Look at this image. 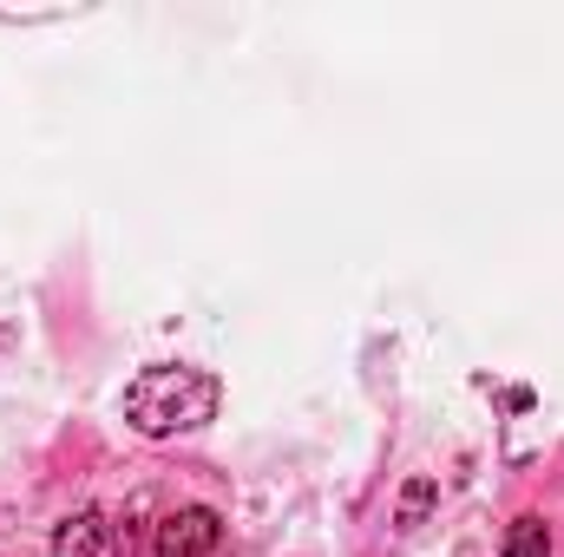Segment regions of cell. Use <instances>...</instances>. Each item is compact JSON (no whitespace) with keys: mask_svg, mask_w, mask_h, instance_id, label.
Returning <instances> with one entry per match:
<instances>
[{"mask_svg":"<svg viewBox=\"0 0 564 557\" xmlns=\"http://www.w3.org/2000/svg\"><path fill=\"white\" fill-rule=\"evenodd\" d=\"M224 387L204 368H144L139 381L126 387V419L139 426L144 439H171V433H197L217 419Z\"/></svg>","mask_w":564,"mask_h":557,"instance_id":"1","label":"cell"},{"mask_svg":"<svg viewBox=\"0 0 564 557\" xmlns=\"http://www.w3.org/2000/svg\"><path fill=\"white\" fill-rule=\"evenodd\" d=\"M224 538V518L210 505H184L158 525V557H210Z\"/></svg>","mask_w":564,"mask_h":557,"instance_id":"2","label":"cell"},{"mask_svg":"<svg viewBox=\"0 0 564 557\" xmlns=\"http://www.w3.org/2000/svg\"><path fill=\"white\" fill-rule=\"evenodd\" d=\"M99 538H106L99 512H79V518H66L53 532V557H99Z\"/></svg>","mask_w":564,"mask_h":557,"instance_id":"3","label":"cell"},{"mask_svg":"<svg viewBox=\"0 0 564 557\" xmlns=\"http://www.w3.org/2000/svg\"><path fill=\"white\" fill-rule=\"evenodd\" d=\"M499 557H552V532H545L539 518H512L506 551H499Z\"/></svg>","mask_w":564,"mask_h":557,"instance_id":"4","label":"cell"},{"mask_svg":"<svg viewBox=\"0 0 564 557\" xmlns=\"http://www.w3.org/2000/svg\"><path fill=\"white\" fill-rule=\"evenodd\" d=\"M433 499H440V492H433V479H408V492H401V532H414V525H421L426 512H433Z\"/></svg>","mask_w":564,"mask_h":557,"instance_id":"5","label":"cell"}]
</instances>
